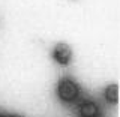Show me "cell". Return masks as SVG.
<instances>
[{
  "label": "cell",
  "mask_w": 120,
  "mask_h": 117,
  "mask_svg": "<svg viewBox=\"0 0 120 117\" xmlns=\"http://www.w3.org/2000/svg\"><path fill=\"white\" fill-rule=\"evenodd\" d=\"M78 93H80L78 86L75 84L72 80H69V78L62 80L60 84H59V87H57V95L63 102H71V101H74L75 98L78 96Z\"/></svg>",
  "instance_id": "1"
},
{
  "label": "cell",
  "mask_w": 120,
  "mask_h": 117,
  "mask_svg": "<svg viewBox=\"0 0 120 117\" xmlns=\"http://www.w3.org/2000/svg\"><path fill=\"white\" fill-rule=\"evenodd\" d=\"M52 57L60 65H68L72 57V50L68 44H57L52 50Z\"/></svg>",
  "instance_id": "2"
},
{
  "label": "cell",
  "mask_w": 120,
  "mask_h": 117,
  "mask_svg": "<svg viewBox=\"0 0 120 117\" xmlns=\"http://www.w3.org/2000/svg\"><path fill=\"white\" fill-rule=\"evenodd\" d=\"M105 99L111 104H116L119 99V90H117V86L116 84H111L108 86L107 90H105Z\"/></svg>",
  "instance_id": "4"
},
{
  "label": "cell",
  "mask_w": 120,
  "mask_h": 117,
  "mask_svg": "<svg viewBox=\"0 0 120 117\" xmlns=\"http://www.w3.org/2000/svg\"><path fill=\"white\" fill-rule=\"evenodd\" d=\"M11 117H22V116H18V114H14V116H11Z\"/></svg>",
  "instance_id": "5"
},
{
  "label": "cell",
  "mask_w": 120,
  "mask_h": 117,
  "mask_svg": "<svg viewBox=\"0 0 120 117\" xmlns=\"http://www.w3.org/2000/svg\"><path fill=\"white\" fill-rule=\"evenodd\" d=\"M81 117H98L99 116V107L95 102H86L80 107Z\"/></svg>",
  "instance_id": "3"
},
{
  "label": "cell",
  "mask_w": 120,
  "mask_h": 117,
  "mask_svg": "<svg viewBox=\"0 0 120 117\" xmlns=\"http://www.w3.org/2000/svg\"><path fill=\"white\" fill-rule=\"evenodd\" d=\"M0 117H8V116H0Z\"/></svg>",
  "instance_id": "6"
}]
</instances>
